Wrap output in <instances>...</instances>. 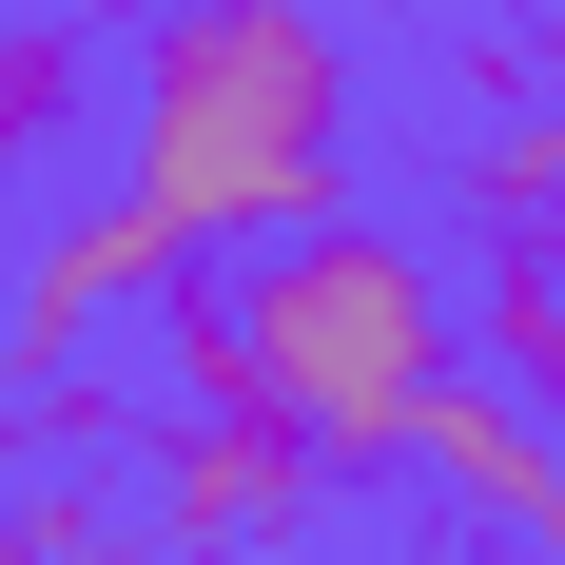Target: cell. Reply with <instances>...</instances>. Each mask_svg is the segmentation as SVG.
<instances>
[{
    "instance_id": "11",
    "label": "cell",
    "mask_w": 565,
    "mask_h": 565,
    "mask_svg": "<svg viewBox=\"0 0 565 565\" xmlns=\"http://www.w3.org/2000/svg\"><path fill=\"white\" fill-rule=\"evenodd\" d=\"M0 391H20V332H0Z\"/></svg>"
},
{
    "instance_id": "5",
    "label": "cell",
    "mask_w": 565,
    "mask_h": 565,
    "mask_svg": "<svg viewBox=\"0 0 565 565\" xmlns=\"http://www.w3.org/2000/svg\"><path fill=\"white\" fill-rule=\"evenodd\" d=\"M468 254H488V292H449V312L488 351V391L565 429V254H526V234H468Z\"/></svg>"
},
{
    "instance_id": "1",
    "label": "cell",
    "mask_w": 565,
    "mask_h": 565,
    "mask_svg": "<svg viewBox=\"0 0 565 565\" xmlns=\"http://www.w3.org/2000/svg\"><path fill=\"white\" fill-rule=\"evenodd\" d=\"M351 117H371V58H351L332 0H137L117 195L175 254H254V234L351 195Z\"/></svg>"
},
{
    "instance_id": "2",
    "label": "cell",
    "mask_w": 565,
    "mask_h": 565,
    "mask_svg": "<svg viewBox=\"0 0 565 565\" xmlns=\"http://www.w3.org/2000/svg\"><path fill=\"white\" fill-rule=\"evenodd\" d=\"M234 351H254V409L274 429H312V468L332 488H371V468H409V429H429V391L468 371V312H449V254L391 215H292L234 254Z\"/></svg>"
},
{
    "instance_id": "3",
    "label": "cell",
    "mask_w": 565,
    "mask_h": 565,
    "mask_svg": "<svg viewBox=\"0 0 565 565\" xmlns=\"http://www.w3.org/2000/svg\"><path fill=\"white\" fill-rule=\"evenodd\" d=\"M137 565H274V546H312V508H332V468H312V429H274V409L234 391V409H195V391H157L137 409Z\"/></svg>"
},
{
    "instance_id": "13",
    "label": "cell",
    "mask_w": 565,
    "mask_h": 565,
    "mask_svg": "<svg viewBox=\"0 0 565 565\" xmlns=\"http://www.w3.org/2000/svg\"><path fill=\"white\" fill-rule=\"evenodd\" d=\"M0 565H20V546H0Z\"/></svg>"
},
{
    "instance_id": "6",
    "label": "cell",
    "mask_w": 565,
    "mask_h": 565,
    "mask_svg": "<svg viewBox=\"0 0 565 565\" xmlns=\"http://www.w3.org/2000/svg\"><path fill=\"white\" fill-rule=\"evenodd\" d=\"M468 234H526V254H565V98H488L468 117V157H449Z\"/></svg>"
},
{
    "instance_id": "7",
    "label": "cell",
    "mask_w": 565,
    "mask_h": 565,
    "mask_svg": "<svg viewBox=\"0 0 565 565\" xmlns=\"http://www.w3.org/2000/svg\"><path fill=\"white\" fill-rule=\"evenodd\" d=\"M78 117H98V20H58V0H0V175H40Z\"/></svg>"
},
{
    "instance_id": "12",
    "label": "cell",
    "mask_w": 565,
    "mask_h": 565,
    "mask_svg": "<svg viewBox=\"0 0 565 565\" xmlns=\"http://www.w3.org/2000/svg\"><path fill=\"white\" fill-rule=\"evenodd\" d=\"M117 20H137V0H117Z\"/></svg>"
},
{
    "instance_id": "9",
    "label": "cell",
    "mask_w": 565,
    "mask_h": 565,
    "mask_svg": "<svg viewBox=\"0 0 565 565\" xmlns=\"http://www.w3.org/2000/svg\"><path fill=\"white\" fill-rule=\"evenodd\" d=\"M449 78H468V117H488V98H526V20H468V40H449Z\"/></svg>"
},
{
    "instance_id": "10",
    "label": "cell",
    "mask_w": 565,
    "mask_h": 565,
    "mask_svg": "<svg viewBox=\"0 0 565 565\" xmlns=\"http://www.w3.org/2000/svg\"><path fill=\"white\" fill-rule=\"evenodd\" d=\"M526 98H565V0H546V20H526Z\"/></svg>"
},
{
    "instance_id": "4",
    "label": "cell",
    "mask_w": 565,
    "mask_h": 565,
    "mask_svg": "<svg viewBox=\"0 0 565 565\" xmlns=\"http://www.w3.org/2000/svg\"><path fill=\"white\" fill-rule=\"evenodd\" d=\"M157 274H195V254H175L137 195H78V215H40V234H20V292H0L20 371H40V351H98V332H117V312H137Z\"/></svg>"
},
{
    "instance_id": "8",
    "label": "cell",
    "mask_w": 565,
    "mask_h": 565,
    "mask_svg": "<svg viewBox=\"0 0 565 565\" xmlns=\"http://www.w3.org/2000/svg\"><path fill=\"white\" fill-rule=\"evenodd\" d=\"M20 565H137V508H117L98 468H20V508H0Z\"/></svg>"
}]
</instances>
